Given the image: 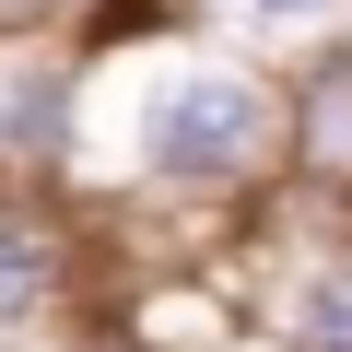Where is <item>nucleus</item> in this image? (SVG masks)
I'll use <instances>...</instances> for the list:
<instances>
[{
	"label": "nucleus",
	"mask_w": 352,
	"mask_h": 352,
	"mask_svg": "<svg viewBox=\"0 0 352 352\" xmlns=\"http://www.w3.org/2000/svg\"><path fill=\"white\" fill-rule=\"evenodd\" d=\"M59 188L94 223L247 235L294 188V71L200 36L164 0H118L82 36V129Z\"/></svg>",
	"instance_id": "obj_1"
},
{
	"label": "nucleus",
	"mask_w": 352,
	"mask_h": 352,
	"mask_svg": "<svg viewBox=\"0 0 352 352\" xmlns=\"http://www.w3.org/2000/svg\"><path fill=\"white\" fill-rule=\"evenodd\" d=\"M235 294H247V340L258 352H352V212L282 188L247 223Z\"/></svg>",
	"instance_id": "obj_2"
},
{
	"label": "nucleus",
	"mask_w": 352,
	"mask_h": 352,
	"mask_svg": "<svg viewBox=\"0 0 352 352\" xmlns=\"http://www.w3.org/2000/svg\"><path fill=\"white\" fill-rule=\"evenodd\" d=\"M94 305V212L71 188H0V352H59Z\"/></svg>",
	"instance_id": "obj_3"
},
{
	"label": "nucleus",
	"mask_w": 352,
	"mask_h": 352,
	"mask_svg": "<svg viewBox=\"0 0 352 352\" xmlns=\"http://www.w3.org/2000/svg\"><path fill=\"white\" fill-rule=\"evenodd\" d=\"M294 200L352 212V36L294 71Z\"/></svg>",
	"instance_id": "obj_4"
},
{
	"label": "nucleus",
	"mask_w": 352,
	"mask_h": 352,
	"mask_svg": "<svg viewBox=\"0 0 352 352\" xmlns=\"http://www.w3.org/2000/svg\"><path fill=\"white\" fill-rule=\"evenodd\" d=\"M200 36H223V47H247V59H270V71H305L317 47H340V12L352 0H176Z\"/></svg>",
	"instance_id": "obj_5"
},
{
	"label": "nucleus",
	"mask_w": 352,
	"mask_h": 352,
	"mask_svg": "<svg viewBox=\"0 0 352 352\" xmlns=\"http://www.w3.org/2000/svg\"><path fill=\"white\" fill-rule=\"evenodd\" d=\"M118 0H0V36H94Z\"/></svg>",
	"instance_id": "obj_6"
},
{
	"label": "nucleus",
	"mask_w": 352,
	"mask_h": 352,
	"mask_svg": "<svg viewBox=\"0 0 352 352\" xmlns=\"http://www.w3.org/2000/svg\"><path fill=\"white\" fill-rule=\"evenodd\" d=\"M340 36H352V12H340Z\"/></svg>",
	"instance_id": "obj_7"
},
{
	"label": "nucleus",
	"mask_w": 352,
	"mask_h": 352,
	"mask_svg": "<svg viewBox=\"0 0 352 352\" xmlns=\"http://www.w3.org/2000/svg\"><path fill=\"white\" fill-rule=\"evenodd\" d=\"M164 12H176V0H164Z\"/></svg>",
	"instance_id": "obj_8"
}]
</instances>
